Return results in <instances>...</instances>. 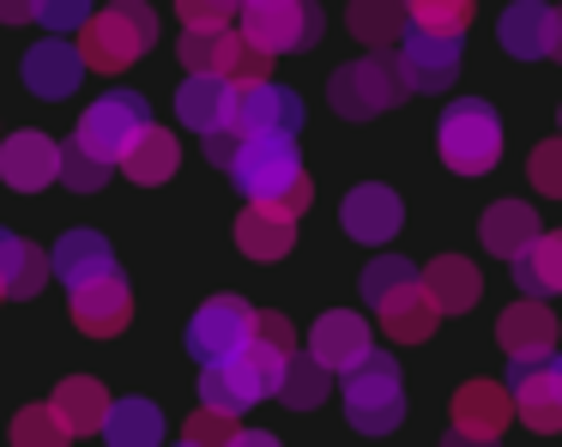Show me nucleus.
<instances>
[{
	"instance_id": "f257e3e1",
	"label": "nucleus",
	"mask_w": 562,
	"mask_h": 447,
	"mask_svg": "<svg viewBox=\"0 0 562 447\" xmlns=\"http://www.w3.org/2000/svg\"><path fill=\"white\" fill-rule=\"evenodd\" d=\"M231 181L260 205H279V212L303 217L315 188L303 176V152H296V133H243V152L231 164Z\"/></svg>"
},
{
	"instance_id": "f03ea898",
	"label": "nucleus",
	"mask_w": 562,
	"mask_h": 447,
	"mask_svg": "<svg viewBox=\"0 0 562 447\" xmlns=\"http://www.w3.org/2000/svg\"><path fill=\"white\" fill-rule=\"evenodd\" d=\"M284 362H291V350L267 345V338H248L236 357H218V362H200V399L218 411H236L243 417L248 405H260L267 393H279L284 381Z\"/></svg>"
},
{
	"instance_id": "7ed1b4c3",
	"label": "nucleus",
	"mask_w": 562,
	"mask_h": 447,
	"mask_svg": "<svg viewBox=\"0 0 562 447\" xmlns=\"http://www.w3.org/2000/svg\"><path fill=\"white\" fill-rule=\"evenodd\" d=\"M151 43H158V19H151L146 0H110L103 12H91V19L79 24V55H86L91 72L134 67Z\"/></svg>"
},
{
	"instance_id": "20e7f679",
	"label": "nucleus",
	"mask_w": 562,
	"mask_h": 447,
	"mask_svg": "<svg viewBox=\"0 0 562 447\" xmlns=\"http://www.w3.org/2000/svg\"><path fill=\"white\" fill-rule=\"evenodd\" d=\"M345 417L357 435H393L405 423V375L387 350H369L345 369Z\"/></svg>"
},
{
	"instance_id": "39448f33",
	"label": "nucleus",
	"mask_w": 562,
	"mask_h": 447,
	"mask_svg": "<svg viewBox=\"0 0 562 447\" xmlns=\"http://www.w3.org/2000/svg\"><path fill=\"white\" fill-rule=\"evenodd\" d=\"M436 145H441V164L453 176H490L502 164V115L484 97H460V103L441 109Z\"/></svg>"
},
{
	"instance_id": "423d86ee",
	"label": "nucleus",
	"mask_w": 562,
	"mask_h": 447,
	"mask_svg": "<svg viewBox=\"0 0 562 447\" xmlns=\"http://www.w3.org/2000/svg\"><path fill=\"white\" fill-rule=\"evenodd\" d=\"M405 97V79H400V67H393L387 55H375L369 48L363 60H345L339 72H333V85H327V103L339 109L345 121H369V115H387L393 103Z\"/></svg>"
},
{
	"instance_id": "0eeeda50",
	"label": "nucleus",
	"mask_w": 562,
	"mask_h": 447,
	"mask_svg": "<svg viewBox=\"0 0 562 447\" xmlns=\"http://www.w3.org/2000/svg\"><path fill=\"white\" fill-rule=\"evenodd\" d=\"M243 36L267 55H296L321 43V7L315 0H243Z\"/></svg>"
},
{
	"instance_id": "6e6552de",
	"label": "nucleus",
	"mask_w": 562,
	"mask_h": 447,
	"mask_svg": "<svg viewBox=\"0 0 562 447\" xmlns=\"http://www.w3.org/2000/svg\"><path fill=\"white\" fill-rule=\"evenodd\" d=\"M146 121H151V109H146V97H139V91H103L98 103L79 115L74 139L86 145V152H98L103 164L122 169V152L139 139V127H146Z\"/></svg>"
},
{
	"instance_id": "1a4fd4ad",
	"label": "nucleus",
	"mask_w": 562,
	"mask_h": 447,
	"mask_svg": "<svg viewBox=\"0 0 562 447\" xmlns=\"http://www.w3.org/2000/svg\"><path fill=\"white\" fill-rule=\"evenodd\" d=\"M67 309H74L79 333L115 338V333H127V321H134V290H127V278L115 272V266H103V272L67 284Z\"/></svg>"
},
{
	"instance_id": "9d476101",
	"label": "nucleus",
	"mask_w": 562,
	"mask_h": 447,
	"mask_svg": "<svg viewBox=\"0 0 562 447\" xmlns=\"http://www.w3.org/2000/svg\"><path fill=\"white\" fill-rule=\"evenodd\" d=\"M255 321H260V309H248L243 297H206L194 309V321H188V357L194 362L236 357L255 338Z\"/></svg>"
},
{
	"instance_id": "9b49d317",
	"label": "nucleus",
	"mask_w": 562,
	"mask_h": 447,
	"mask_svg": "<svg viewBox=\"0 0 562 447\" xmlns=\"http://www.w3.org/2000/svg\"><path fill=\"white\" fill-rule=\"evenodd\" d=\"M393 67H400L405 91H448L453 72H460V36H436V31H405L400 48H393Z\"/></svg>"
},
{
	"instance_id": "f8f14e48",
	"label": "nucleus",
	"mask_w": 562,
	"mask_h": 447,
	"mask_svg": "<svg viewBox=\"0 0 562 447\" xmlns=\"http://www.w3.org/2000/svg\"><path fill=\"white\" fill-rule=\"evenodd\" d=\"M0 181L19 193H43L61 181V145L49 139V133L25 127L13 133V139H0Z\"/></svg>"
},
{
	"instance_id": "ddd939ff",
	"label": "nucleus",
	"mask_w": 562,
	"mask_h": 447,
	"mask_svg": "<svg viewBox=\"0 0 562 447\" xmlns=\"http://www.w3.org/2000/svg\"><path fill=\"white\" fill-rule=\"evenodd\" d=\"M496 345L508 350L514 369H526V362H550L557 357V314H550L538 297L514 302V309H502V321H496Z\"/></svg>"
},
{
	"instance_id": "4468645a",
	"label": "nucleus",
	"mask_w": 562,
	"mask_h": 447,
	"mask_svg": "<svg viewBox=\"0 0 562 447\" xmlns=\"http://www.w3.org/2000/svg\"><path fill=\"white\" fill-rule=\"evenodd\" d=\"M375 321H381V333L387 338H400V345H424L429 333H436V321H441V309H436V297L424 290V272L417 278H405V284H393V290H381L375 302Z\"/></svg>"
},
{
	"instance_id": "2eb2a0df",
	"label": "nucleus",
	"mask_w": 562,
	"mask_h": 447,
	"mask_svg": "<svg viewBox=\"0 0 562 447\" xmlns=\"http://www.w3.org/2000/svg\"><path fill=\"white\" fill-rule=\"evenodd\" d=\"M514 417V393L502 381H465L460 393H453V442H502V429H508Z\"/></svg>"
},
{
	"instance_id": "dca6fc26",
	"label": "nucleus",
	"mask_w": 562,
	"mask_h": 447,
	"mask_svg": "<svg viewBox=\"0 0 562 447\" xmlns=\"http://www.w3.org/2000/svg\"><path fill=\"white\" fill-rule=\"evenodd\" d=\"M496 43L508 48L514 60H544L562 48V12L544 7V0H514L496 24Z\"/></svg>"
},
{
	"instance_id": "f3484780",
	"label": "nucleus",
	"mask_w": 562,
	"mask_h": 447,
	"mask_svg": "<svg viewBox=\"0 0 562 447\" xmlns=\"http://www.w3.org/2000/svg\"><path fill=\"white\" fill-rule=\"evenodd\" d=\"M236 91H243V79H224V72H188V85L176 91V121L194 127V133L236 127Z\"/></svg>"
},
{
	"instance_id": "a211bd4d",
	"label": "nucleus",
	"mask_w": 562,
	"mask_h": 447,
	"mask_svg": "<svg viewBox=\"0 0 562 447\" xmlns=\"http://www.w3.org/2000/svg\"><path fill=\"white\" fill-rule=\"evenodd\" d=\"M514 417L538 435H562V369H557V357L514 369Z\"/></svg>"
},
{
	"instance_id": "6ab92c4d",
	"label": "nucleus",
	"mask_w": 562,
	"mask_h": 447,
	"mask_svg": "<svg viewBox=\"0 0 562 447\" xmlns=\"http://www.w3.org/2000/svg\"><path fill=\"white\" fill-rule=\"evenodd\" d=\"M339 224H345V236L363 242V248H369V242H393V236H400V224H405V205H400V193H393V188L363 181V188L345 193Z\"/></svg>"
},
{
	"instance_id": "aec40b11",
	"label": "nucleus",
	"mask_w": 562,
	"mask_h": 447,
	"mask_svg": "<svg viewBox=\"0 0 562 447\" xmlns=\"http://www.w3.org/2000/svg\"><path fill=\"white\" fill-rule=\"evenodd\" d=\"M236 127L243 133H296L303 127V97L279 79H255L236 91Z\"/></svg>"
},
{
	"instance_id": "412c9836",
	"label": "nucleus",
	"mask_w": 562,
	"mask_h": 447,
	"mask_svg": "<svg viewBox=\"0 0 562 447\" xmlns=\"http://www.w3.org/2000/svg\"><path fill=\"white\" fill-rule=\"evenodd\" d=\"M25 91H37L43 103H61V97L79 91V72H86V55H79V43H61V36H49V43H37L25 55Z\"/></svg>"
},
{
	"instance_id": "4be33fe9",
	"label": "nucleus",
	"mask_w": 562,
	"mask_h": 447,
	"mask_svg": "<svg viewBox=\"0 0 562 447\" xmlns=\"http://www.w3.org/2000/svg\"><path fill=\"white\" fill-rule=\"evenodd\" d=\"M369 321L363 314H351V309H333V314H321L315 326H308V357H321L333 375H345L351 362H363L369 357Z\"/></svg>"
},
{
	"instance_id": "5701e85b",
	"label": "nucleus",
	"mask_w": 562,
	"mask_h": 447,
	"mask_svg": "<svg viewBox=\"0 0 562 447\" xmlns=\"http://www.w3.org/2000/svg\"><path fill=\"white\" fill-rule=\"evenodd\" d=\"M236 248H243L248 260H284V254L296 248V217L279 212V205L248 200L243 217H236Z\"/></svg>"
},
{
	"instance_id": "b1692460",
	"label": "nucleus",
	"mask_w": 562,
	"mask_h": 447,
	"mask_svg": "<svg viewBox=\"0 0 562 447\" xmlns=\"http://www.w3.org/2000/svg\"><path fill=\"white\" fill-rule=\"evenodd\" d=\"M477 236H484V248L496 254V260H520L538 242V212L526 200H496L484 212V224H477Z\"/></svg>"
},
{
	"instance_id": "393cba45",
	"label": "nucleus",
	"mask_w": 562,
	"mask_h": 447,
	"mask_svg": "<svg viewBox=\"0 0 562 447\" xmlns=\"http://www.w3.org/2000/svg\"><path fill=\"white\" fill-rule=\"evenodd\" d=\"M248 60V36L231 31V24H212V31H188L182 36V67L188 72H224L236 79Z\"/></svg>"
},
{
	"instance_id": "a878e982",
	"label": "nucleus",
	"mask_w": 562,
	"mask_h": 447,
	"mask_svg": "<svg viewBox=\"0 0 562 447\" xmlns=\"http://www.w3.org/2000/svg\"><path fill=\"white\" fill-rule=\"evenodd\" d=\"M424 290L436 297L441 314H465L484 297V278H477V266L460 260V254H436V260L424 266Z\"/></svg>"
},
{
	"instance_id": "bb28decb",
	"label": "nucleus",
	"mask_w": 562,
	"mask_h": 447,
	"mask_svg": "<svg viewBox=\"0 0 562 447\" xmlns=\"http://www.w3.org/2000/svg\"><path fill=\"white\" fill-rule=\"evenodd\" d=\"M122 169L127 181H139V188H158V181H170L176 169H182V152H176V133L170 127H139V139L122 152Z\"/></svg>"
},
{
	"instance_id": "cd10ccee",
	"label": "nucleus",
	"mask_w": 562,
	"mask_h": 447,
	"mask_svg": "<svg viewBox=\"0 0 562 447\" xmlns=\"http://www.w3.org/2000/svg\"><path fill=\"white\" fill-rule=\"evenodd\" d=\"M49 405L67 417V429H74V435H103V417H110V405H115V399L103 393V381H98V375H67V381L55 387V399H49Z\"/></svg>"
},
{
	"instance_id": "c85d7f7f",
	"label": "nucleus",
	"mask_w": 562,
	"mask_h": 447,
	"mask_svg": "<svg viewBox=\"0 0 562 447\" xmlns=\"http://www.w3.org/2000/svg\"><path fill=\"white\" fill-rule=\"evenodd\" d=\"M351 36L357 43H369L375 55H393L405 36V24H412V12H405V0H351Z\"/></svg>"
},
{
	"instance_id": "c756f323",
	"label": "nucleus",
	"mask_w": 562,
	"mask_h": 447,
	"mask_svg": "<svg viewBox=\"0 0 562 447\" xmlns=\"http://www.w3.org/2000/svg\"><path fill=\"white\" fill-rule=\"evenodd\" d=\"M508 266L526 297H562V230H538V242Z\"/></svg>"
},
{
	"instance_id": "7c9ffc66",
	"label": "nucleus",
	"mask_w": 562,
	"mask_h": 447,
	"mask_svg": "<svg viewBox=\"0 0 562 447\" xmlns=\"http://www.w3.org/2000/svg\"><path fill=\"white\" fill-rule=\"evenodd\" d=\"M49 272H55L49 254L31 248V242L13 236V230H0V278H7V297H37Z\"/></svg>"
},
{
	"instance_id": "2f4dec72",
	"label": "nucleus",
	"mask_w": 562,
	"mask_h": 447,
	"mask_svg": "<svg viewBox=\"0 0 562 447\" xmlns=\"http://www.w3.org/2000/svg\"><path fill=\"white\" fill-rule=\"evenodd\" d=\"M103 442L115 447H158L164 442V411L151 399H115L103 417Z\"/></svg>"
},
{
	"instance_id": "473e14b6",
	"label": "nucleus",
	"mask_w": 562,
	"mask_h": 447,
	"mask_svg": "<svg viewBox=\"0 0 562 447\" xmlns=\"http://www.w3.org/2000/svg\"><path fill=\"white\" fill-rule=\"evenodd\" d=\"M49 260H55V272H61V284H74V278H91V272H103V266H115V248H110L103 230H67Z\"/></svg>"
},
{
	"instance_id": "72a5a7b5",
	"label": "nucleus",
	"mask_w": 562,
	"mask_h": 447,
	"mask_svg": "<svg viewBox=\"0 0 562 447\" xmlns=\"http://www.w3.org/2000/svg\"><path fill=\"white\" fill-rule=\"evenodd\" d=\"M333 393V369L321 357H296L291 350V362H284V381H279V399L291 411H315L321 399Z\"/></svg>"
},
{
	"instance_id": "f704fd0d",
	"label": "nucleus",
	"mask_w": 562,
	"mask_h": 447,
	"mask_svg": "<svg viewBox=\"0 0 562 447\" xmlns=\"http://www.w3.org/2000/svg\"><path fill=\"white\" fill-rule=\"evenodd\" d=\"M13 442L19 447H61V442H74V429H67V417L55 405H25L13 417Z\"/></svg>"
},
{
	"instance_id": "c9c22d12",
	"label": "nucleus",
	"mask_w": 562,
	"mask_h": 447,
	"mask_svg": "<svg viewBox=\"0 0 562 447\" xmlns=\"http://www.w3.org/2000/svg\"><path fill=\"white\" fill-rule=\"evenodd\" d=\"M417 31H436V36H465L472 24V0H405Z\"/></svg>"
},
{
	"instance_id": "e433bc0d",
	"label": "nucleus",
	"mask_w": 562,
	"mask_h": 447,
	"mask_svg": "<svg viewBox=\"0 0 562 447\" xmlns=\"http://www.w3.org/2000/svg\"><path fill=\"white\" fill-rule=\"evenodd\" d=\"M110 169H115V164H103V157H98V152H86L79 139H67V145H61V181H67L74 193H98L103 181H110Z\"/></svg>"
},
{
	"instance_id": "4c0bfd02",
	"label": "nucleus",
	"mask_w": 562,
	"mask_h": 447,
	"mask_svg": "<svg viewBox=\"0 0 562 447\" xmlns=\"http://www.w3.org/2000/svg\"><path fill=\"white\" fill-rule=\"evenodd\" d=\"M182 442H188V447H218V442H236V411L200 405L194 417L182 423Z\"/></svg>"
},
{
	"instance_id": "58836bf2",
	"label": "nucleus",
	"mask_w": 562,
	"mask_h": 447,
	"mask_svg": "<svg viewBox=\"0 0 562 447\" xmlns=\"http://www.w3.org/2000/svg\"><path fill=\"white\" fill-rule=\"evenodd\" d=\"M526 176H532V188H538V193L562 200V133H557V139H544L532 157H526Z\"/></svg>"
},
{
	"instance_id": "ea45409f",
	"label": "nucleus",
	"mask_w": 562,
	"mask_h": 447,
	"mask_svg": "<svg viewBox=\"0 0 562 447\" xmlns=\"http://www.w3.org/2000/svg\"><path fill=\"white\" fill-rule=\"evenodd\" d=\"M405 278H417V266H412V260H405V254H381V260H375V266H369V272H363V278H357V290H363V297H369V302H375V297H381V290H393V284H405Z\"/></svg>"
},
{
	"instance_id": "a19ab883",
	"label": "nucleus",
	"mask_w": 562,
	"mask_h": 447,
	"mask_svg": "<svg viewBox=\"0 0 562 447\" xmlns=\"http://www.w3.org/2000/svg\"><path fill=\"white\" fill-rule=\"evenodd\" d=\"M236 7L243 0H176V12H182L188 31H212V24H231Z\"/></svg>"
},
{
	"instance_id": "79ce46f5",
	"label": "nucleus",
	"mask_w": 562,
	"mask_h": 447,
	"mask_svg": "<svg viewBox=\"0 0 562 447\" xmlns=\"http://www.w3.org/2000/svg\"><path fill=\"white\" fill-rule=\"evenodd\" d=\"M91 19V0H37V24L43 31H79V24Z\"/></svg>"
},
{
	"instance_id": "37998d69",
	"label": "nucleus",
	"mask_w": 562,
	"mask_h": 447,
	"mask_svg": "<svg viewBox=\"0 0 562 447\" xmlns=\"http://www.w3.org/2000/svg\"><path fill=\"white\" fill-rule=\"evenodd\" d=\"M236 152H243V127H218V133H206V157L218 169H231L236 164Z\"/></svg>"
},
{
	"instance_id": "c03bdc74",
	"label": "nucleus",
	"mask_w": 562,
	"mask_h": 447,
	"mask_svg": "<svg viewBox=\"0 0 562 447\" xmlns=\"http://www.w3.org/2000/svg\"><path fill=\"white\" fill-rule=\"evenodd\" d=\"M255 333L267 338V345H279V350H296V333H291V321H284V314H272V309H260Z\"/></svg>"
},
{
	"instance_id": "a18cd8bd",
	"label": "nucleus",
	"mask_w": 562,
	"mask_h": 447,
	"mask_svg": "<svg viewBox=\"0 0 562 447\" xmlns=\"http://www.w3.org/2000/svg\"><path fill=\"white\" fill-rule=\"evenodd\" d=\"M37 19V0H0V24H25Z\"/></svg>"
},
{
	"instance_id": "49530a36",
	"label": "nucleus",
	"mask_w": 562,
	"mask_h": 447,
	"mask_svg": "<svg viewBox=\"0 0 562 447\" xmlns=\"http://www.w3.org/2000/svg\"><path fill=\"white\" fill-rule=\"evenodd\" d=\"M0 302H7V278H0Z\"/></svg>"
},
{
	"instance_id": "de8ad7c7",
	"label": "nucleus",
	"mask_w": 562,
	"mask_h": 447,
	"mask_svg": "<svg viewBox=\"0 0 562 447\" xmlns=\"http://www.w3.org/2000/svg\"><path fill=\"white\" fill-rule=\"evenodd\" d=\"M557 369H562V357H557Z\"/></svg>"
},
{
	"instance_id": "09e8293b",
	"label": "nucleus",
	"mask_w": 562,
	"mask_h": 447,
	"mask_svg": "<svg viewBox=\"0 0 562 447\" xmlns=\"http://www.w3.org/2000/svg\"><path fill=\"white\" fill-rule=\"evenodd\" d=\"M557 55H562V48H557Z\"/></svg>"
}]
</instances>
